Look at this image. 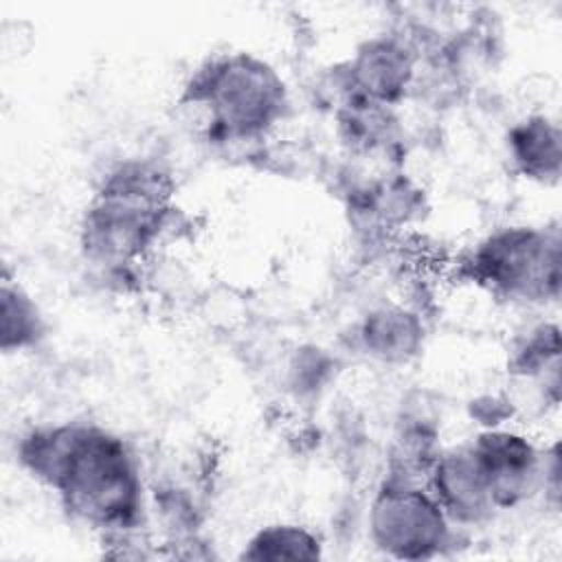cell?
<instances>
[{"mask_svg": "<svg viewBox=\"0 0 562 562\" xmlns=\"http://www.w3.org/2000/svg\"><path fill=\"white\" fill-rule=\"evenodd\" d=\"M411 75V53L395 40L367 42L351 64V83L356 92L382 105L395 101L404 92Z\"/></svg>", "mask_w": 562, "mask_h": 562, "instance_id": "cell-7", "label": "cell"}, {"mask_svg": "<svg viewBox=\"0 0 562 562\" xmlns=\"http://www.w3.org/2000/svg\"><path fill=\"white\" fill-rule=\"evenodd\" d=\"M2 349H20L33 345L42 334V318L31 301L20 288L9 283L2 285Z\"/></svg>", "mask_w": 562, "mask_h": 562, "instance_id": "cell-11", "label": "cell"}, {"mask_svg": "<svg viewBox=\"0 0 562 562\" xmlns=\"http://www.w3.org/2000/svg\"><path fill=\"white\" fill-rule=\"evenodd\" d=\"M560 353V334L555 325H540L533 329L527 340L512 356V371L520 375H538L549 369V364H558Z\"/></svg>", "mask_w": 562, "mask_h": 562, "instance_id": "cell-12", "label": "cell"}, {"mask_svg": "<svg viewBox=\"0 0 562 562\" xmlns=\"http://www.w3.org/2000/svg\"><path fill=\"white\" fill-rule=\"evenodd\" d=\"M432 490L441 509L459 520H481L494 507L472 448L435 459Z\"/></svg>", "mask_w": 562, "mask_h": 562, "instance_id": "cell-6", "label": "cell"}, {"mask_svg": "<svg viewBox=\"0 0 562 562\" xmlns=\"http://www.w3.org/2000/svg\"><path fill=\"white\" fill-rule=\"evenodd\" d=\"M371 531L378 547L400 558H428L448 540L446 512L435 496L395 474L371 507Z\"/></svg>", "mask_w": 562, "mask_h": 562, "instance_id": "cell-4", "label": "cell"}, {"mask_svg": "<svg viewBox=\"0 0 562 562\" xmlns=\"http://www.w3.org/2000/svg\"><path fill=\"white\" fill-rule=\"evenodd\" d=\"M193 101L211 108L215 132L248 138L266 132L285 108V88L263 61L235 55L200 70L189 88Z\"/></svg>", "mask_w": 562, "mask_h": 562, "instance_id": "cell-2", "label": "cell"}, {"mask_svg": "<svg viewBox=\"0 0 562 562\" xmlns=\"http://www.w3.org/2000/svg\"><path fill=\"white\" fill-rule=\"evenodd\" d=\"M476 281L505 296L547 301L560 288V239L536 228H505L490 235L470 261Z\"/></svg>", "mask_w": 562, "mask_h": 562, "instance_id": "cell-3", "label": "cell"}, {"mask_svg": "<svg viewBox=\"0 0 562 562\" xmlns=\"http://www.w3.org/2000/svg\"><path fill=\"white\" fill-rule=\"evenodd\" d=\"M321 542L314 533L296 525H272L261 529L244 551L248 560H314Z\"/></svg>", "mask_w": 562, "mask_h": 562, "instance_id": "cell-10", "label": "cell"}, {"mask_svg": "<svg viewBox=\"0 0 562 562\" xmlns=\"http://www.w3.org/2000/svg\"><path fill=\"white\" fill-rule=\"evenodd\" d=\"M422 323L404 310H378L367 316L360 338L364 349L384 362H404L422 345Z\"/></svg>", "mask_w": 562, "mask_h": 562, "instance_id": "cell-9", "label": "cell"}, {"mask_svg": "<svg viewBox=\"0 0 562 562\" xmlns=\"http://www.w3.org/2000/svg\"><path fill=\"white\" fill-rule=\"evenodd\" d=\"M560 127L547 116H531L509 132V154L518 169L538 180H555L560 173Z\"/></svg>", "mask_w": 562, "mask_h": 562, "instance_id": "cell-8", "label": "cell"}, {"mask_svg": "<svg viewBox=\"0 0 562 562\" xmlns=\"http://www.w3.org/2000/svg\"><path fill=\"white\" fill-rule=\"evenodd\" d=\"M22 463L55 487L75 516L99 527H130L140 509V481L123 441L94 426L33 430Z\"/></svg>", "mask_w": 562, "mask_h": 562, "instance_id": "cell-1", "label": "cell"}, {"mask_svg": "<svg viewBox=\"0 0 562 562\" xmlns=\"http://www.w3.org/2000/svg\"><path fill=\"white\" fill-rule=\"evenodd\" d=\"M470 448L481 465L494 507H512L533 492L542 463L525 437L509 430H487Z\"/></svg>", "mask_w": 562, "mask_h": 562, "instance_id": "cell-5", "label": "cell"}]
</instances>
